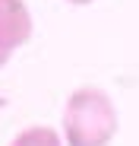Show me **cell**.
Wrapping results in <instances>:
<instances>
[{
	"label": "cell",
	"mask_w": 139,
	"mask_h": 146,
	"mask_svg": "<svg viewBox=\"0 0 139 146\" xmlns=\"http://www.w3.org/2000/svg\"><path fill=\"white\" fill-rule=\"evenodd\" d=\"M66 3H73V7H89V3H95V0H66Z\"/></svg>",
	"instance_id": "4"
},
{
	"label": "cell",
	"mask_w": 139,
	"mask_h": 146,
	"mask_svg": "<svg viewBox=\"0 0 139 146\" xmlns=\"http://www.w3.org/2000/svg\"><path fill=\"white\" fill-rule=\"evenodd\" d=\"M120 130L114 99L98 86H79L66 95L63 143L66 146H111Z\"/></svg>",
	"instance_id": "1"
},
{
	"label": "cell",
	"mask_w": 139,
	"mask_h": 146,
	"mask_svg": "<svg viewBox=\"0 0 139 146\" xmlns=\"http://www.w3.org/2000/svg\"><path fill=\"white\" fill-rule=\"evenodd\" d=\"M10 146H63V140H60V133L54 127L35 124V127H26L22 133H16Z\"/></svg>",
	"instance_id": "3"
},
{
	"label": "cell",
	"mask_w": 139,
	"mask_h": 146,
	"mask_svg": "<svg viewBox=\"0 0 139 146\" xmlns=\"http://www.w3.org/2000/svg\"><path fill=\"white\" fill-rule=\"evenodd\" d=\"M32 38V13L26 0H0V67Z\"/></svg>",
	"instance_id": "2"
}]
</instances>
